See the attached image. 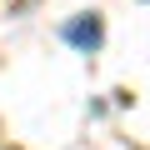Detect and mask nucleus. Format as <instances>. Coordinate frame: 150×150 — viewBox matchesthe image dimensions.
Here are the masks:
<instances>
[{"label": "nucleus", "instance_id": "1", "mask_svg": "<svg viewBox=\"0 0 150 150\" xmlns=\"http://www.w3.org/2000/svg\"><path fill=\"white\" fill-rule=\"evenodd\" d=\"M60 35H65L75 50H85V55H90V50H100V40H105V25H100V15L90 10V15H80V20H70Z\"/></svg>", "mask_w": 150, "mask_h": 150}]
</instances>
